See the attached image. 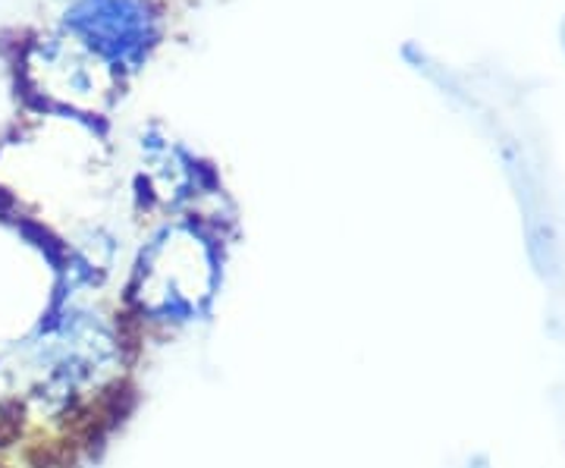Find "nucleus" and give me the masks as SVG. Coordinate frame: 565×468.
Returning <instances> with one entry per match:
<instances>
[{
	"label": "nucleus",
	"instance_id": "1",
	"mask_svg": "<svg viewBox=\"0 0 565 468\" xmlns=\"http://www.w3.org/2000/svg\"><path fill=\"white\" fill-rule=\"evenodd\" d=\"M63 32L104 66L139 70L161 39V17L148 0H66Z\"/></svg>",
	"mask_w": 565,
	"mask_h": 468
}]
</instances>
